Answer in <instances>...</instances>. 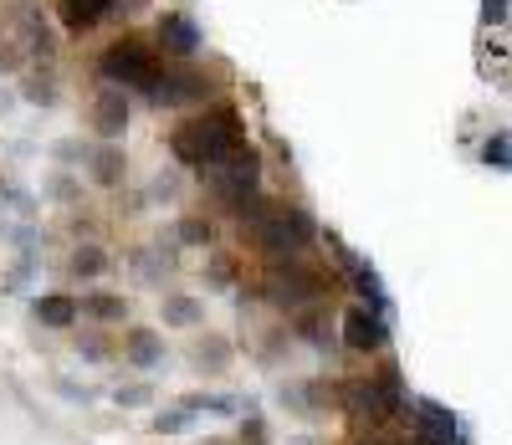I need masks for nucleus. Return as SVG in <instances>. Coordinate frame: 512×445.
I'll return each instance as SVG.
<instances>
[{"mask_svg":"<svg viewBox=\"0 0 512 445\" xmlns=\"http://www.w3.org/2000/svg\"><path fill=\"white\" fill-rule=\"evenodd\" d=\"M128 118H134V103H128L123 87H103V93L93 98V133L103 144H118L128 133Z\"/></svg>","mask_w":512,"mask_h":445,"instance_id":"11","label":"nucleus"},{"mask_svg":"<svg viewBox=\"0 0 512 445\" xmlns=\"http://www.w3.org/2000/svg\"><path fill=\"white\" fill-rule=\"evenodd\" d=\"M328 241H333V256H338V266H344V277H349L354 297H359L364 307H374V313H390V292H384V277L374 272L364 256H354V251L338 246V236H328Z\"/></svg>","mask_w":512,"mask_h":445,"instance_id":"10","label":"nucleus"},{"mask_svg":"<svg viewBox=\"0 0 512 445\" xmlns=\"http://www.w3.org/2000/svg\"><path fill=\"white\" fill-rule=\"evenodd\" d=\"M77 318H93V323H123L128 318V297L123 292H88L77 302Z\"/></svg>","mask_w":512,"mask_h":445,"instance_id":"20","label":"nucleus"},{"mask_svg":"<svg viewBox=\"0 0 512 445\" xmlns=\"http://www.w3.org/2000/svg\"><path fill=\"white\" fill-rule=\"evenodd\" d=\"M57 77L52 72H26L21 77V103H31V108H57Z\"/></svg>","mask_w":512,"mask_h":445,"instance_id":"23","label":"nucleus"},{"mask_svg":"<svg viewBox=\"0 0 512 445\" xmlns=\"http://www.w3.org/2000/svg\"><path fill=\"white\" fill-rule=\"evenodd\" d=\"M262 174H267L262 149L241 139L231 154H221L216 164H205V169H200V180L210 185V195H216V200H221V210H226V205H236V200H246V195L262 190Z\"/></svg>","mask_w":512,"mask_h":445,"instance_id":"5","label":"nucleus"},{"mask_svg":"<svg viewBox=\"0 0 512 445\" xmlns=\"http://www.w3.org/2000/svg\"><path fill=\"white\" fill-rule=\"evenodd\" d=\"M364 445H410V440H364Z\"/></svg>","mask_w":512,"mask_h":445,"instance_id":"39","label":"nucleus"},{"mask_svg":"<svg viewBox=\"0 0 512 445\" xmlns=\"http://www.w3.org/2000/svg\"><path fill=\"white\" fill-rule=\"evenodd\" d=\"M0 72H21V52L11 47V41H0Z\"/></svg>","mask_w":512,"mask_h":445,"instance_id":"36","label":"nucleus"},{"mask_svg":"<svg viewBox=\"0 0 512 445\" xmlns=\"http://www.w3.org/2000/svg\"><path fill=\"white\" fill-rule=\"evenodd\" d=\"M31 307H36V323H47L57 333H67L77 323V297H67V292H41Z\"/></svg>","mask_w":512,"mask_h":445,"instance_id":"19","label":"nucleus"},{"mask_svg":"<svg viewBox=\"0 0 512 445\" xmlns=\"http://www.w3.org/2000/svg\"><path fill=\"white\" fill-rule=\"evenodd\" d=\"M338 410H344L354 425H390L405 410V384H400V364H384L379 374L364 379H344L338 384Z\"/></svg>","mask_w":512,"mask_h":445,"instance_id":"3","label":"nucleus"},{"mask_svg":"<svg viewBox=\"0 0 512 445\" xmlns=\"http://www.w3.org/2000/svg\"><path fill=\"white\" fill-rule=\"evenodd\" d=\"M164 67V57L154 52V41L149 36H118V41H108V52L98 57V77L108 82V87H134V93H144V87L154 82V72Z\"/></svg>","mask_w":512,"mask_h":445,"instance_id":"6","label":"nucleus"},{"mask_svg":"<svg viewBox=\"0 0 512 445\" xmlns=\"http://www.w3.org/2000/svg\"><path fill=\"white\" fill-rule=\"evenodd\" d=\"M149 41H154V52L164 62H195L200 47H205V31H200V21L190 11H164L154 21V36Z\"/></svg>","mask_w":512,"mask_h":445,"instance_id":"8","label":"nucleus"},{"mask_svg":"<svg viewBox=\"0 0 512 445\" xmlns=\"http://www.w3.org/2000/svg\"><path fill=\"white\" fill-rule=\"evenodd\" d=\"M297 343H308V348H328L333 343V323L323 313V302H308V307H297L292 313V328H287Z\"/></svg>","mask_w":512,"mask_h":445,"instance_id":"16","label":"nucleus"},{"mask_svg":"<svg viewBox=\"0 0 512 445\" xmlns=\"http://www.w3.org/2000/svg\"><path fill=\"white\" fill-rule=\"evenodd\" d=\"M190 364H195L200 374H226V369H231V343H226L221 333H205V338L190 348Z\"/></svg>","mask_w":512,"mask_h":445,"instance_id":"21","label":"nucleus"},{"mask_svg":"<svg viewBox=\"0 0 512 445\" xmlns=\"http://www.w3.org/2000/svg\"><path fill=\"white\" fill-rule=\"evenodd\" d=\"M113 6H123V11H134V16H139V11H149V0H113Z\"/></svg>","mask_w":512,"mask_h":445,"instance_id":"38","label":"nucleus"},{"mask_svg":"<svg viewBox=\"0 0 512 445\" xmlns=\"http://www.w3.org/2000/svg\"><path fill=\"white\" fill-rule=\"evenodd\" d=\"M190 425H195V415H190L185 405H175V410H164V415H154V420H149V430H154V435H185Z\"/></svg>","mask_w":512,"mask_h":445,"instance_id":"26","label":"nucleus"},{"mask_svg":"<svg viewBox=\"0 0 512 445\" xmlns=\"http://www.w3.org/2000/svg\"><path fill=\"white\" fill-rule=\"evenodd\" d=\"M256 297H267L272 307H282V313H297V307L308 302H323L328 297V277L318 272V266H303V261H282L277 272L256 287Z\"/></svg>","mask_w":512,"mask_h":445,"instance_id":"7","label":"nucleus"},{"mask_svg":"<svg viewBox=\"0 0 512 445\" xmlns=\"http://www.w3.org/2000/svg\"><path fill=\"white\" fill-rule=\"evenodd\" d=\"M21 21H26V52L36 57V62H52L57 57V36L47 31V16H41V6L36 0H21Z\"/></svg>","mask_w":512,"mask_h":445,"instance_id":"18","label":"nucleus"},{"mask_svg":"<svg viewBox=\"0 0 512 445\" xmlns=\"http://www.w3.org/2000/svg\"><path fill=\"white\" fill-rule=\"evenodd\" d=\"M205 445H231V440H205Z\"/></svg>","mask_w":512,"mask_h":445,"instance_id":"40","label":"nucleus"},{"mask_svg":"<svg viewBox=\"0 0 512 445\" xmlns=\"http://www.w3.org/2000/svg\"><path fill=\"white\" fill-rule=\"evenodd\" d=\"M159 318H164V328H200L205 323V302L200 297H190V292H164L159 297Z\"/></svg>","mask_w":512,"mask_h":445,"instance_id":"17","label":"nucleus"},{"mask_svg":"<svg viewBox=\"0 0 512 445\" xmlns=\"http://www.w3.org/2000/svg\"><path fill=\"white\" fill-rule=\"evenodd\" d=\"M72 348L82 353V359H93V364H103V359H113V343H108L103 333H77V338H72Z\"/></svg>","mask_w":512,"mask_h":445,"instance_id":"28","label":"nucleus"},{"mask_svg":"<svg viewBox=\"0 0 512 445\" xmlns=\"http://www.w3.org/2000/svg\"><path fill=\"white\" fill-rule=\"evenodd\" d=\"M461 435V420L436 405V399H415V440L410 445H456Z\"/></svg>","mask_w":512,"mask_h":445,"instance_id":"12","label":"nucleus"},{"mask_svg":"<svg viewBox=\"0 0 512 445\" xmlns=\"http://www.w3.org/2000/svg\"><path fill=\"white\" fill-rule=\"evenodd\" d=\"M241 445H272V435H267V420L256 415V405L241 415Z\"/></svg>","mask_w":512,"mask_h":445,"instance_id":"30","label":"nucleus"},{"mask_svg":"<svg viewBox=\"0 0 512 445\" xmlns=\"http://www.w3.org/2000/svg\"><path fill=\"white\" fill-rule=\"evenodd\" d=\"M251 246L262 251L267 261H303V251L318 241V226H313V215L303 205H287V200H272L262 215L246 226Z\"/></svg>","mask_w":512,"mask_h":445,"instance_id":"2","label":"nucleus"},{"mask_svg":"<svg viewBox=\"0 0 512 445\" xmlns=\"http://www.w3.org/2000/svg\"><path fill=\"white\" fill-rule=\"evenodd\" d=\"M292 445H313V440H292Z\"/></svg>","mask_w":512,"mask_h":445,"instance_id":"41","label":"nucleus"},{"mask_svg":"<svg viewBox=\"0 0 512 445\" xmlns=\"http://www.w3.org/2000/svg\"><path fill=\"white\" fill-rule=\"evenodd\" d=\"M67 272H72L77 282H98V277L108 272V251H103L98 241H82V246L67 256Z\"/></svg>","mask_w":512,"mask_h":445,"instance_id":"22","label":"nucleus"},{"mask_svg":"<svg viewBox=\"0 0 512 445\" xmlns=\"http://www.w3.org/2000/svg\"><path fill=\"white\" fill-rule=\"evenodd\" d=\"M175 241L180 246H210V241H216V226H210L205 215H185L180 226H175Z\"/></svg>","mask_w":512,"mask_h":445,"instance_id":"25","label":"nucleus"},{"mask_svg":"<svg viewBox=\"0 0 512 445\" xmlns=\"http://www.w3.org/2000/svg\"><path fill=\"white\" fill-rule=\"evenodd\" d=\"M216 93H221V77L195 62H164L154 82L144 87V98L154 108H205V103H216Z\"/></svg>","mask_w":512,"mask_h":445,"instance_id":"4","label":"nucleus"},{"mask_svg":"<svg viewBox=\"0 0 512 445\" xmlns=\"http://www.w3.org/2000/svg\"><path fill=\"white\" fill-rule=\"evenodd\" d=\"M482 164L492 174H507L512 169V144H507V128H492L487 139H482Z\"/></svg>","mask_w":512,"mask_h":445,"instance_id":"24","label":"nucleus"},{"mask_svg":"<svg viewBox=\"0 0 512 445\" xmlns=\"http://www.w3.org/2000/svg\"><path fill=\"white\" fill-rule=\"evenodd\" d=\"M149 195H164V200H175V195H180V180H175V174H159V180L149 185Z\"/></svg>","mask_w":512,"mask_h":445,"instance_id":"34","label":"nucleus"},{"mask_svg":"<svg viewBox=\"0 0 512 445\" xmlns=\"http://www.w3.org/2000/svg\"><path fill=\"white\" fill-rule=\"evenodd\" d=\"M123 364L139 369V374H154L164 364V333L154 328H128L123 333Z\"/></svg>","mask_w":512,"mask_h":445,"instance_id":"14","label":"nucleus"},{"mask_svg":"<svg viewBox=\"0 0 512 445\" xmlns=\"http://www.w3.org/2000/svg\"><path fill=\"white\" fill-rule=\"evenodd\" d=\"M113 11H118L113 0H57V21H62L67 36H88V31H98Z\"/></svg>","mask_w":512,"mask_h":445,"instance_id":"13","label":"nucleus"},{"mask_svg":"<svg viewBox=\"0 0 512 445\" xmlns=\"http://www.w3.org/2000/svg\"><path fill=\"white\" fill-rule=\"evenodd\" d=\"M57 394L72 399V405H88V399H93V389H77V384H67V379H57Z\"/></svg>","mask_w":512,"mask_h":445,"instance_id":"35","label":"nucleus"},{"mask_svg":"<svg viewBox=\"0 0 512 445\" xmlns=\"http://www.w3.org/2000/svg\"><path fill=\"white\" fill-rule=\"evenodd\" d=\"M338 328H344V343L354 353H384L390 348V313H374V307H364V302H354Z\"/></svg>","mask_w":512,"mask_h":445,"instance_id":"9","label":"nucleus"},{"mask_svg":"<svg viewBox=\"0 0 512 445\" xmlns=\"http://www.w3.org/2000/svg\"><path fill=\"white\" fill-rule=\"evenodd\" d=\"M113 405H118V410H144V405H154V384H118V389H113Z\"/></svg>","mask_w":512,"mask_h":445,"instance_id":"27","label":"nucleus"},{"mask_svg":"<svg viewBox=\"0 0 512 445\" xmlns=\"http://www.w3.org/2000/svg\"><path fill=\"white\" fill-rule=\"evenodd\" d=\"M88 180H93L98 190H118V185L128 180V154H123V144H98V149H88Z\"/></svg>","mask_w":512,"mask_h":445,"instance_id":"15","label":"nucleus"},{"mask_svg":"<svg viewBox=\"0 0 512 445\" xmlns=\"http://www.w3.org/2000/svg\"><path fill=\"white\" fill-rule=\"evenodd\" d=\"M241 139H246L241 108L236 103H205L169 133V154H175L185 169H205V164H216L221 154H231Z\"/></svg>","mask_w":512,"mask_h":445,"instance_id":"1","label":"nucleus"},{"mask_svg":"<svg viewBox=\"0 0 512 445\" xmlns=\"http://www.w3.org/2000/svg\"><path fill=\"white\" fill-rule=\"evenodd\" d=\"M210 282H216V287H226V282H236V261L231 256H210Z\"/></svg>","mask_w":512,"mask_h":445,"instance_id":"31","label":"nucleus"},{"mask_svg":"<svg viewBox=\"0 0 512 445\" xmlns=\"http://www.w3.org/2000/svg\"><path fill=\"white\" fill-rule=\"evenodd\" d=\"M482 21L487 26H507V0H482Z\"/></svg>","mask_w":512,"mask_h":445,"instance_id":"33","label":"nucleus"},{"mask_svg":"<svg viewBox=\"0 0 512 445\" xmlns=\"http://www.w3.org/2000/svg\"><path fill=\"white\" fill-rule=\"evenodd\" d=\"M47 190H52V195H57V200H67V195H72V190H77V185H72V180H67V174H57V180H52V185H47Z\"/></svg>","mask_w":512,"mask_h":445,"instance_id":"37","label":"nucleus"},{"mask_svg":"<svg viewBox=\"0 0 512 445\" xmlns=\"http://www.w3.org/2000/svg\"><path fill=\"white\" fill-rule=\"evenodd\" d=\"M134 266H139L144 277H159V272H169V266H175V251H164V246H144Z\"/></svg>","mask_w":512,"mask_h":445,"instance_id":"29","label":"nucleus"},{"mask_svg":"<svg viewBox=\"0 0 512 445\" xmlns=\"http://www.w3.org/2000/svg\"><path fill=\"white\" fill-rule=\"evenodd\" d=\"M52 154H57V164H77V159H88V149H82L77 139H62Z\"/></svg>","mask_w":512,"mask_h":445,"instance_id":"32","label":"nucleus"}]
</instances>
